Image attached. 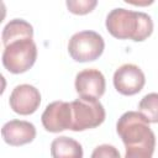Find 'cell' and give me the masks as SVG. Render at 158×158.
Wrapping results in <instances>:
<instances>
[{
  "label": "cell",
  "instance_id": "5bb4252c",
  "mask_svg": "<svg viewBox=\"0 0 158 158\" xmlns=\"http://www.w3.org/2000/svg\"><path fill=\"white\" fill-rule=\"evenodd\" d=\"M98 5L96 0H68L67 1V7L69 9L70 12L75 15H85Z\"/></svg>",
  "mask_w": 158,
  "mask_h": 158
},
{
  "label": "cell",
  "instance_id": "8992f818",
  "mask_svg": "<svg viewBox=\"0 0 158 158\" xmlns=\"http://www.w3.org/2000/svg\"><path fill=\"white\" fill-rule=\"evenodd\" d=\"M146 83V77L139 67L126 63L114 73V86L122 95H135L139 93Z\"/></svg>",
  "mask_w": 158,
  "mask_h": 158
},
{
  "label": "cell",
  "instance_id": "3957f363",
  "mask_svg": "<svg viewBox=\"0 0 158 158\" xmlns=\"http://www.w3.org/2000/svg\"><path fill=\"white\" fill-rule=\"evenodd\" d=\"M37 59V47L32 38H21L4 47L2 64L14 74L27 72Z\"/></svg>",
  "mask_w": 158,
  "mask_h": 158
},
{
  "label": "cell",
  "instance_id": "8fae6325",
  "mask_svg": "<svg viewBox=\"0 0 158 158\" xmlns=\"http://www.w3.org/2000/svg\"><path fill=\"white\" fill-rule=\"evenodd\" d=\"M52 158H83L81 144L67 136H59L51 143Z\"/></svg>",
  "mask_w": 158,
  "mask_h": 158
},
{
  "label": "cell",
  "instance_id": "2e32d148",
  "mask_svg": "<svg viewBox=\"0 0 158 158\" xmlns=\"http://www.w3.org/2000/svg\"><path fill=\"white\" fill-rule=\"evenodd\" d=\"M153 148H126L125 158H152Z\"/></svg>",
  "mask_w": 158,
  "mask_h": 158
},
{
  "label": "cell",
  "instance_id": "52a82bcc",
  "mask_svg": "<svg viewBox=\"0 0 158 158\" xmlns=\"http://www.w3.org/2000/svg\"><path fill=\"white\" fill-rule=\"evenodd\" d=\"M43 127L48 132H62L70 130L72 126V105L67 101H53L47 105L41 116Z\"/></svg>",
  "mask_w": 158,
  "mask_h": 158
},
{
  "label": "cell",
  "instance_id": "4fadbf2b",
  "mask_svg": "<svg viewBox=\"0 0 158 158\" xmlns=\"http://www.w3.org/2000/svg\"><path fill=\"white\" fill-rule=\"evenodd\" d=\"M138 112L148 122L158 123V93L144 95L138 104Z\"/></svg>",
  "mask_w": 158,
  "mask_h": 158
},
{
  "label": "cell",
  "instance_id": "30bf717a",
  "mask_svg": "<svg viewBox=\"0 0 158 158\" xmlns=\"http://www.w3.org/2000/svg\"><path fill=\"white\" fill-rule=\"evenodd\" d=\"M4 141L14 147L23 146L32 142L36 137V127L33 123L23 120H11L1 128Z\"/></svg>",
  "mask_w": 158,
  "mask_h": 158
},
{
  "label": "cell",
  "instance_id": "9c48e42d",
  "mask_svg": "<svg viewBox=\"0 0 158 158\" xmlns=\"http://www.w3.org/2000/svg\"><path fill=\"white\" fill-rule=\"evenodd\" d=\"M105 77L98 69H84L75 77V90L81 98L100 99L105 93Z\"/></svg>",
  "mask_w": 158,
  "mask_h": 158
},
{
  "label": "cell",
  "instance_id": "6da1fadb",
  "mask_svg": "<svg viewBox=\"0 0 158 158\" xmlns=\"http://www.w3.org/2000/svg\"><path fill=\"white\" fill-rule=\"evenodd\" d=\"M105 25L110 35L118 40L142 42L153 32V21L149 15L122 7L111 10Z\"/></svg>",
  "mask_w": 158,
  "mask_h": 158
},
{
  "label": "cell",
  "instance_id": "9a60e30c",
  "mask_svg": "<svg viewBox=\"0 0 158 158\" xmlns=\"http://www.w3.org/2000/svg\"><path fill=\"white\" fill-rule=\"evenodd\" d=\"M90 158H121L120 152L117 148H115L111 144H100L98 146Z\"/></svg>",
  "mask_w": 158,
  "mask_h": 158
},
{
  "label": "cell",
  "instance_id": "7a4b0ae2",
  "mask_svg": "<svg viewBox=\"0 0 158 158\" xmlns=\"http://www.w3.org/2000/svg\"><path fill=\"white\" fill-rule=\"evenodd\" d=\"M117 135L126 148H153L156 137L149 127V122L136 111L125 112L116 123Z\"/></svg>",
  "mask_w": 158,
  "mask_h": 158
},
{
  "label": "cell",
  "instance_id": "7c38bea8",
  "mask_svg": "<svg viewBox=\"0 0 158 158\" xmlns=\"http://www.w3.org/2000/svg\"><path fill=\"white\" fill-rule=\"evenodd\" d=\"M21 38H33V27L22 19H14L9 21L1 35L4 47L10 42Z\"/></svg>",
  "mask_w": 158,
  "mask_h": 158
},
{
  "label": "cell",
  "instance_id": "5b68a950",
  "mask_svg": "<svg viewBox=\"0 0 158 158\" xmlns=\"http://www.w3.org/2000/svg\"><path fill=\"white\" fill-rule=\"evenodd\" d=\"M105 48L104 38L95 31L74 33L68 43V52L75 62H91L98 59Z\"/></svg>",
  "mask_w": 158,
  "mask_h": 158
},
{
  "label": "cell",
  "instance_id": "277c9868",
  "mask_svg": "<svg viewBox=\"0 0 158 158\" xmlns=\"http://www.w3.org/2000/svg\"><path fill=\"white\" fill-rule=\"evenodd\" d=\"M72 105V131H85L100 126L106 117L105 109L98 99L79 98Z\"/></svg>",
  "mask_w": 158,
  "mask_h": 158
},
{
  "label": "cell",
  "instance_id": "ba28073f",
  "mask_svg": "<svg viewBox=\"0 0 158 158\" xmlns=\"http://www.w3.org/2000/svg\"><path fill=\"white\" fill-rule=\"evenodd\" d=\"M9 104L14 112L20 115H31L41 104V94L33 85L21 84L15 86L10 94Z\"/></svg>",
  "mask_w": 158,
  "mask_h": 158
}]
</instances>
